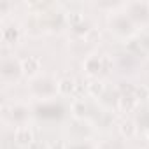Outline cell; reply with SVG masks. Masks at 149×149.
I'll return each mask as SVG.
<instances>
[{
    "label": "cell",
    "mask_w": 149,
    "mask_h": 149,
    "mask_svg": "<svg viewBox=\"0 0 149 149\" xmlns=\"http://www.w3.org/2000/svg\"><path fill=\"white\" fill-rule=\"evenodd\" d=\"M21 68H23V72L26 76H33V74L40 68V60L35 58V56H28V58H25L21 61Z\"/></svg>",
    "instance_id": "cell-1"
},
{
    "label": "cell",
    "mask_w": 149,
    "mask_h": 149,
    "mask_svg": "<svg viewBox=\"0 0 149 149\" xmlns=\"http://www.w3.org/2000/svg\"><path fill=\"white\" fill-rule=\"evenodd\" d=\"M16 140H18L19 144H30V142L33 140V133H32V130L26 128V126L18 128V130H16Z\"/></svg>",
    "instance_id": "cell-2"
},
{
    "label": "cell",
    "mask_w": 149,
    "mask_h": 149,
    "mask_svg": "<svg viewBox=\"0 0 149 149\" xmlns=\"http://www.w3.org/2000/svg\"><path fill=\"white\" fill-rule=\"evenodd\" d=\"M74 88H76V84H74V81H72V79H68V77H65V79H61V81L58 83V91H60V93H63V95L70 93Z\"/></svg>",
    "instance_id": "cell-3"
},
{
    "label": "cell",
    "mask_w": 149,
    "mask_h": 149,
    "mask_svg": "<svg viewBox=\"0 0 149 149\" xmlns=\"http://www.w3.org/2000/svg\"><path fill=\"white\" fill-rule=\"evenodd\" d=\"M88 90H90V93H91V95H98V93H102V91H104V84H102L100 81H90Z\"/></svg>",
    "instance_id": "cell-4"
},
{
    "label": "cell",
    "mask_w": 149,
    "mask_h": 149,
    "mask_svg": "<svg viewBox=\"0 0 149 149\" xmlns=\"http://www.w3.org/2000/svg\"><path fill=\"white\" fill-rule=\"evenodd\" d=\"M133 132H135L133 123H130V121H128V123H125V125H123V133H126V135L130 137V135H133Z\"/></svg>",
    "instance_id": "cell-5"
},
{
    "label": "cell",
    "mask_w": 149,
    "mask_h": 149,
    "mask_svg": "<svg viewBox=\"0 0 149 149\" xmlns=\"http://www.w3.org/2000/svg\"><path fill=\"white\" fill-rule=\"evenodd\" d=\"M68 19H70L72 23H77V21L83 19V14H81V13H72V14H68Z\"/></svg>",
    "instance_id": "cell-6"
},
{
    "label": "cell",
    "mask_w": 149,
    "mask_h": 149,
    "mask_svg": "<svg viewBox=\"0 0 149 149\" xmlns=\"http://www.w3.org/2000/svg\"><path fill=\"white\" fill-rule=\"evenodd\" d=\"M53 149H65V144H63V142H56V144L53 146Z\"/></svg>",
    "instance_id": "cell-7"
},
{
    "label": "cell",
    "mask_w": 149,
    "mask_h": 149,
    "mask_svg": "<svg viewBox=\"0 0 149 149\" xmlns=\"http://www.w3.org/2000/svg\"><path fill=\"white\" fill-rule=\"evenodd\" d=\"M147 137H149V132H147Z\"/></svg>",
    "instance_id": "cell-8"
}]
</instances>
